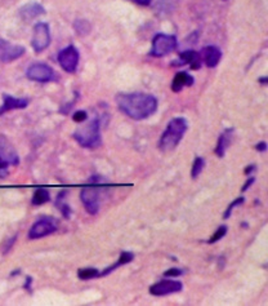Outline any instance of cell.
<instances>
[{
	"label": "cell",
	"mask_w": 268,
	"mask_h": 306,
	"mask_svg": "<svg viewBox=\"0 0 268 306\" xmlns=\"http://www.w3.org/2000/svg\"><path fill=\"white\" fill-rule=\"evenodd\" d=\"M255 149L258 150L259 152L265 151V150H267V143H265V142H258L255 145Z\"/></svg>",
	"instance_id": "cell-33"
},
{
	"label": "cell",
	"mask_w": 268,
	"mask_h": 306,
	"mask_svg": "<svg viewBox=\"0 0 268 306\" xmlns=\"http://www.w3.org/2000/svg\"><path fill=\"white\" fill-rule=\"evenodd\" d=\"M233 132H235V129L228 128V129H226V131L223 132L221 136H219L218 142H217L216 149H214V152H216L217 157H219V158L225 157L226 151H227V149L230 147V145H231V141H232Z\"/></svg>",
	"instance_id": "cell-17"
},
{
	"label": "cell",
	"mask_w": 268,
	"mask_h": 306,
	"mask_svg": "<svg viewBox=\"0 0 268 306\" xmlns=\"http://www.w3.org/2000/svg\"><path fill=\"white\" fill-rule=\"evenodd\" d=\"M8 167L9 164L4 161L3 158H0V178H6L8 176Z\"/></svg>",
	"instance_id": "cell-29"
},
{
	"label": "cell",
	"mask_w": 268,
	"mask_h": 306,
	"mask_svg": "<svg viewBox=\"0 0 268 306\" xmlns=\"http://www.w3.org/2000/svg\"><path fill=\"white\" fill-rule=\"evenodd\" d=\"M101 124H99L98 118L89 120L85 123L84 126L78 127L75 132L73 133V137L75 141L79 143L83 147H88V149H94L101 145Z\"/></svg>",
	"instance_id": "cell-3"
},
{
	"label": "cell",
	"mask_w": 268,
	"mask_h": 306,
	"mask_svg": "<svg viewBox=\"0 0 268 306\" xmlns=\"http://www.w3.org/2000/svg\"><path fill=\"white\" fill-rule=\"evenodd\" d=\"M26 75L30 80H34V82L47 83L54 79V70L47 64L36 62L27 69Z\"/></svg>",
	"instance_id": "cell-8"
},
{
	"label": "cell",
	"mask_w": 268,
	"mask_h": 306,
	"mask_svg": "<svg viewBox=\"0 0 268 306\" xmlns=\"http://www.w3.org/2000/svg\"><path fill=\"white\" fill-rule=\"evenodd\" d=\"M133 260H134L133 252H128V251L121 252V253H120L119 260L116 261V264L108 266V268L105 269L103 271H99V277H106V275L111 274V273H112L114 270H116L117 268H120V266H124V265H126V264L131 263Z\"/></svg>",
	"instance_id": "cell-19"
},
{
	"label": "cell",
	"mask_w": 268,
	"mask_h": 306,
	"mask_svg": "<svg viewBox=\"0 0 268 306\" xmlns=\"http://www.w3.org/2000/svg\"><path fill=\"white\" fill-rule=\"evenodd\" d=\"M177 48V38L169 34L159 32L152 39L151 56L154 57H164Z\"/></svg>",
	"instance_id": "cell-4"
},
{
	"label": "cell",
	"mask_w": 268,
	"mask_h": 306,
	"mask_svg": "<svg viewBox=\"0 0 268 306\" xmlns=\"http://www.w3.org/2000/svg\"><path fill=\"white\" fill-rule=\"evenodd\" d=\"M245 201V198L244 196H239V198H236L235 200L232 201V203L230 204L227 207V210L225 211V215H223V219L225 220H228L231 217V215H232V211L235 210L236 207H239V206H241L242 203Z\"/></svg>",
	"instance_id": "cell-26"
},
{
	"label": "cell",
	"mask_w": 268,
	"mask_h": 306,
	"mask_svg": "<svg viewBox=\"0 0 268 306\" xmlns=\"http://www.w3.org/2000/svg\"><path fill=\"white\" fill-rule=\"evenodd\" d=\"M254 181H255V178H254L253 176H250V177H249V180L246 181V182H245V184H244V186L241 187V191H242V192H244V191H246V190H248L249 187H250L251 185L254 184Z\"/></svg>",
	"instance_id": "cell-30"
},
{
	"label": "cell",
	"mask_w": 268,
	"mask_h": 306,
	"mask_svg": "<svg viewBox=\"0 0 268 306\" xmlns=\"http://www.w3.org/2000/svg\"><path fill=\"white\" fill-rule=\"evenodd\" d=\"M58 62L66 73L74 74L79 65V50L75 45H69L58 53Z\"/></svg>",
	"instance_id": "cell-7"
},
{
	"label": "cell",
	"mask_w": 268,
	"mask_h": 306,
	"mask_svg": "<svg viewBox=\"0 0 268 306\" xmlns=\"http://www.w3.org/2000/svg\"><path fill=\"white\" fill-rule=\"evenodd\" d=\"M204 167H205L204 159H203L201 157L195 158V161H193V164H192V169H191V176H192L193 180H196V178L201 175Z\"/></svg>",
	"instance_id": "cell-24"
},
{
	"label": "cell",
	"mask_w": 268,
	"mask_h": 306,
	"mask_svg": "<svg viewBox=\"0 0 268 306\" xmlns=\"http://www.w3.org/2000/svg\"><path fill=\"white\" fill-rule=\"evenodd\" d=\"M187 128H188V123L184 118H174L170 120L164 133L161 134L159 149L163 152L173 151L183 138Z\"/></svg>",
	"instance_id": "cell-2"
},
{
	"label": "cell",
	"mask_w": 268,
	"mask_h": 306,
	"mask_svg": "<svg viewBox=\"0 0 268 306\" xmlns=\"http://www.w3.org/2000/svg\"><path fill=\"white\" fill-rule=\"evenodd\" d=\"M20 273H21V270H16V271H13V273H11V275H12V277H15V275L20 274Z\"/></svg>",
	"instance_id": "cell-37"
},
{
	"label": "cell",
	"mask_w": 268,
	"mask_h": 306,
	"mask_svg": "<svg viewBox=\"0 0 268 306\" xmlns=\"http://www.w3.org/2000/svg\"><path fill=\"white\" fill-rule=\"evenodd\" d=\"M193 83H195V79H193V76L191 74H188L187 71H181V73L175 74L174 79H173L172 90L175 92V93H178L183 88L191 87Z\"/></svg>",
	"instance_id": "cell-16"
},
{
	"label": "cell",
	"mask_w": 268,
	"mask_h": 306,
	"mask_svg": "<svg viewBox=\"0 0 268 306\" xmlns=\"http://www.w3.org/2000/svg\"><path fill=\"white\" fill-rule=\"evenodd\" d=\"M186 271L183 270V269H179V268H172L169 269V270L164 271V277L165 278H178L181 277V275H183Z\"/></svg>",
	"instance_id": "cell-27"
},
{
	"label": "cell",
	"mask_w": 268,
	"mask_h": 306,
	"mask_svg": "<svg viewBox=\"0 0 268 306\" xmlns=\"http://www.w3.org/2000/svg\"><path fill=\"white\" fill-rule=\"evenodd\" d=\"M0 158H3L4 161L9 166H18L20 164V158H18L17 151L9 142L8 138L3 134H0Z\"/></svg>",
	"instance_id": "cell-12"
},
{
	"label": "cell",
	"mask_w": 268,
	"mask_h": 306,
	"mask_svg": "<svg viewBox=\"0 0 268 306\" xmlns=\"http://www.w3.org/2000/svg\"><path fill=\"white\" fill-rule=\"evenodd\" d=\"M255 171H256V166H255V164H250V166H248V167H246V168H245L244 172H245V175H246L249 177V176L253 175V172H255Z\"/></svg>",
	"instance_id": "cell-31"
},
{
	"label": "cell",
	"mask_w": 268,
	"mask_h": 306,
	"mask_svg": "<svg viewBox=\"0 0 268 306\" xmlns=\"http://www.w3.org/2000/svg\"><path fill=\"white\" fill-rule=\"evenodd\" d=\"M31 283H32V278L31 277H27L26 278V284H25V288L27 289L29 292H31Z\"/></svg>",
	"instance_id": "cell-35"
},
{
	"label": "cell",
	"mask_w": 268,
	"mask_h": 306,
	"mask_svg": "<svg viewBox=\"0 0 268 306\" xmlns=\"http://www.w3.org/2000/svg\"><path fill=\"white\" fill-rule=\"evenodd\" d=\"M115 99L119 110L134 120L147 119L158 110V99L152 94L119 93Z\"/></svg>",
	"instance_id": "cell-1"
},
{
	"label": "cell",
	"mask_w": 268,
	"mask_h": 306,
	"mask_svg": "<svg viewBox=\"0 0 268 306\" xmlns=\"http://www.w3.org/2000/svg\"><path fill=\"white\" fill-rule=\"evenodd\" d=\"M29 99L27 98H17L8 93L3 94V104L0 106V115L6 114L8 111L18 110V109H25L29 106Z\"/></svg>",
	"instance_id": "cell-14"
},
{
	"label": "cell",
	"mask_w": 268,
	"mask_h": 306,
	"mask_svg": "<svg viewBox=\"0 0 268 306\" xmlns=\"http://www.w3.org/2000/svg\"><path fill=\"white\" fill-rule=\"evenodd\" d=\"M73 119L75 120L76 123H84L85 120L88 119V114H87V111H76V113H74L73 115Z\"/></svg>",
	"instance_id": "cell-28"
},
{
	"label": "cell",
	"mask_w": 268,
	"mask_h": 306,
	"mask_svg": "<svg viewBox=\"0 0 268 306\" xmlns=\"http://www.w3.org/2000/svg\"><path fill=\"white\" fill-rule=\"evenodd\" d=\"M57 221L52 217H41L29 230V239H40L57 230Z\"/></svg>",
	"instance_id": "cell-5"
},
{
	"label": "cell",
	"mask_w": 268,
	"mask_h": 306,
	"mask_svg": "<svg viewBox=\"0 0 268 306\" xmlns=\"http://www.w3.org/2000/svg\"><path fill=\"white\" fill-rule=\"evenodd\" d=\"M78 277L82 280H89L94 279V278H99V270L96 268H82L78 270Z\"/></svg>",
	"instance_id": "cell-23"
},
{
	"label": "cell",
	"mask_w": 268,
	"mask_h": 306,
	"mask_svg": "<svg viewBox=\"0 0 268 306\" xmlns=\"http://www.w3.org/2000/svg\"><path fill=\"white\" fill-rule=\"evenodd\" d=\"M66 195H67V190H62V191H59L58 196L55 199V207H57V210L61 212V215L64 217V219L70 220L71 215H73V210H71V207L66 201Z\"/></svg>",
	"instance_id": "cell-20"
},
{
	"label": "cell",
	"mask_w": 268,
	"mask_h": 306,
	"mask_svg": "<svg viewBox=\"0 0 268 306\" xmlns=\"http://www.w3.org/2000/svg\"><path fill=\"white\" fill-rule=\"evenodd\" d=\"M25 55V48L22 45L12 44L9 41L0 39V61L4 64L18 60Z\"/></svg>",
	"instance_id": "cell-10"
},
{
	"label": "cell",
	"mask_w": 268,
	"mask_h": 306,
	"mask_svg": "<svg viewBox=\"0 0 268 306\" xmlns=\"http://www.w3.org/2000/svg\"><path fill=\"white\" fill-rule=\"evenodd\" d=\"M258 82H259L260 84H267V78H265V76L264 78H259L258 79Z\"/></svg>",
	"instance_id": "cell-36"
},
{
	"label": "cell",
	"mask_w": 268,
	"mask_h": 306,
	"mask_svg": "<svg viewBox=\"0 0 268 306\" xmlns=\"http://www.w3.org/2000/svg\"><path fill=\"white\" fill-rule=\"evenodd\" d=\"M44 13H45L44 7L39 3H29L20 9V16L25 21H31L39 16L44 15Z\"/></svg>",
	"instance_id": "cell-18"
},
{
	"label": "cell",
	"mask_w": 268,
	"mask_h": 306,
	"mask_svg": "<svg viewBox=\"0 0 268 306\" xmlns=\"http://www.w3.org/2000/svg\"><path fill=\"white\" fill-rule=\"evenodd\" d=\"M50 44V30L49 26L44 22H38L34 26V34H32L31 45L36 53L43 52L47 49Z\"/></svg>",
	"instance_id": "cell-6"
},
{
	"label": "cell",
	"mask_w": 268,
	"mask_h": 306,
	"mask_svg": "<svg viewBox=\"0 0 268 306\" xmlns=\"http://www.w3.org/2000/svg\"><path fill=\"white\" fill-rule=\"evenodd\" d=\"M74 29L79 36H87L92 30V25L87 20H76L74 22Z\"/></svg>",
	"instance_id": "cell-22"
},
{
	"label": "cell",
	"mask_w": 268,
	"mask_h": 306,
	"mask_svg": "<svg viewBox=\"0 0 268 306\" xmlns=\"http://www.w3.org/2000/svg\"><path fill=\"white\" fill-rule=\"evenodd\" d=\"M130 2L140 4V6H149L151 3V0H130Z\"/></svg>",
	"instance_id": "cell-34"
},
{
	"label": "cell",
	"mask_w": 268,
	"mask_h": 306,
	"mask_svg": "<svg viewBox=\"0 0 268 306\" xmlns=\"http://www.w3.org/2000/svg\"><path fill=\"white\" fill-rule=\"evenodd\" d=\"M173 66H183V65H189L192 70H198L201 67V57L200 53L196 50H184L179 53V59L173 61Z\"/></svg>",
	"instance_id": "cell-13"
},
{
	"label": "cell",
	"mask_w": 268,
	"mask_h": 306,
	"mask_svg": "<svg viewBox=\"0 0 268 306\" xmlns=\"http://www.w3.org/2000/svg\"><path fill=\"white\" fill-rule=\"evenodd\" d=\"M228 231V228L226 226V225H222V226H219L218 229L216 230V233L212 235V238H210L209 240H208V243L209 244H213V243H217L218 240H221L223 236H226V234H227Z\"/></svg>",
	"instance_id": "cell-25"
},
{
	"label": "cell",
	"mask_w": 268,
	"mask_h": 306,
	"mask_svg": "<svg viewBox=\"0 0 268 306\" xmlns=\"http://www.w3.org/2000/svg\"><path fill=\"white\" fill-rule=\"evenodd\" d=\"M80 199L89 215L96 216L99 211V190L94 187H85L80 191Z\"/></svg>",
	"instance_id": "cell-11"
},
{
	"label": "cell",
	"mask_w": 268,
	"mask_h": 306,
	"mask_svg": "<svg viewBox=\"0 0 268 306\" xmlns=\"http://www.w3.org/2000/svg\"><path fill=\"white\" fill-rule=\"evenodd\" d=\"M201 62H204L208 67L213 69V67L218 66L219 61L222 59V52L218 47L216 45H208V47L203 48L200 53Z\"/></svg>",
	"instance_id": "cell-15"
},
{
	"label": "cell",
	"mask_w": 268,
	"mask_h": 306,
	"mask_svg": "<svg viewBox=\"0 0 268 306\" xmlns=\"http://www.w3.org/2000/svg\"><path fill=\"white\" fill-rule=\"evenodd\" d=\"M50 200V194L49 190L45 189V187H38L34 191V195H32V206H43V204L48 203Z\"/></svg>",
	"instance_id": "cell-21"
},
{
	"label": "cell",
	"mask_w": 268,
	"mask_h": 306,
	"mask_svg": "<svg viewBox=\"0 0 268 306\" xmlns=\"http://www.w3.org/2000/svg\"><path fill=\"white\" fill-rule=\"evenodd\" d=\"M183 289V284L177 279H163L155 283L150 287V293L152 296H168L172 293H178Z\"/></svg>",
	"instance_id": "cell-9"
},
{
	"label": "cell",
	"mask_w": 268,
	"mask_h": 306,
	"mask_svg": "<svg viewBox=\"0 0 268 306\" xmlns=\"http://www.w3.org/2000/svg\"><path fill=\"white\" fill-rule=\"evenodd\" d=\"M16 238H17V236H13V238H11V239H9V242L7 243V245L4 247V248H6V249H4V253H7V252H8L9 249L13 247V243L16 242Z\"/></svg>",
	"instance_id": "cell-32"
},
{
	"label": "cell",
	"mask_w": 268,
	"mask_h": 306,
	"mask_svg": "<svg viewBox=\"0 0 268 306\" xmlns=\"http://www.w3.org/2000/svg\"><path fill=\"white\" fill-rule=\"evenodd\" d=\"M242 226H244V228L246 229V228H248V224H246V222H242Z\"/></svg>",
	"instance_id": "cell-38"
}]
</instances>
